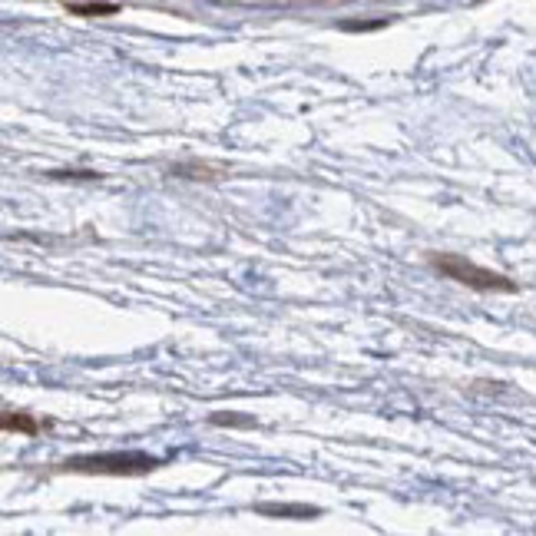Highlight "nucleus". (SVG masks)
Here are the masks:
<instances>
[{"label":"nucleus","mask_w":536,"mask_h":536,"mask_svg":"<svg viewBox=\"0 0 536 536\" xmlns=\"http://www.w3.org/2000/svg\"><path fill=\"white\" fill-rule=\"evenodd\" d=\"M153 467L156 460L146 454H100L67 460V470H93V474H143V470Z\"/></svg>","instance_id":"1"},{"label":"nucleus","mask_w":536,"mask_h":536,"mask_svg":"<svg viewBox=\"0 0 536 536\" xmlns=\"http://www.w3.org/2000/svg\"><path fill=\"white\" fill-rule=\"evenodd\" d=\"M434 265L441 268L444 275L454 278V282H464V285H474V288H503V292H510V288H513L507 278L493 275V272H487V268L470 265L464 259H454V255H447V259H437Z\"/></svg>","instance_id":"2"},{"label":"nucleus","mask_w":536,"mask_h":536,"mask_svg":"<svg viewBox=\"0 0 536 536\" xmlns=\"http://www.w3.org/2000/svg\"><path fill=\"white\" fill-rule=\"evenodd\" d=\"M262 513H282V517H315L312 507H262Z\"/></svg>","instance_id":"3"},{"label":"nucleus","mask_w":536,"mask_h":536,"mask_svg":"<svg viewBox=\"0 0 536 536\" xmlns=\"http://www.w3.org/2000/svg\"><path fill=\"white\" fill-rule=\"evenodd\" d=\"M7 427H17V431H37V424L27 421V417H7Z\"/></svg>","instance_id":"4"}]
</instances>
